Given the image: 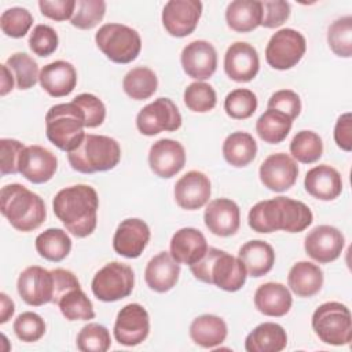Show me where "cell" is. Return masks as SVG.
<instances>
[{
	"mask_svg": "<svg viewBox=\"0 0 352 352\" xmlns=\"http://www.w3.org/2000/svg\"><path fill=\"white\" fill-rule=\"evenodd\" d=\"M286 345V330L274 322H264L256 326L245 340L248 352H280Z\"/></svg>",
	"mask_w": 352,
	"mask_h": 352,
	"instance_id": "obj_30",
	"label": "cell"
},
{
	"mask_svg": "<svg viewBox=\"0 0 352 352\" xmlns=\"http://www.w3.org/2000/svg\"><path fill=\"white\" fill-rule=\"evenodd\" d=\"M256 154L257 143L248 132H232L223 143V157L231 166L243 168L256 158Z\"/></svg>",
	"mask_w": 352,
	"mask_h": 352,
	"instance_id": "obj_34",
	"label": "cell"
},
{
	"mask_svg": "<svg viewBox=\"0 0 352 352\" xmlns=\"http://www.w3.org/2000/svg\"><path fill=\"white\" fill-rule=\"evenodd\" d=\"M14 333L23 342H36L45 333V322L36 312H22L14 320Z\"/></svg>",
	"mask_w": 352,
	"mask_h": 352,
	"instance_id": "obj_47",
	"label": "cell"
},
{
	"mask_svg": "<svg viewBox=\"0 0 352 352\" xmlns=\"http://www.w3.org/2000/svg\"><path fill=\"white\" fill-rule=\"evenodd\" d=\"M334 140L337 146L344 151L352 148V114L344 113L338 117L334 126Z\"/></svg>",
	"mask_w": 352,
	"mask_h": 352,
	"instance_id": "obj_55",
	"label": "cell"
},
{
	"mask_svg": "<svg viewBox=\"0 0 352 352\" xmlns=\"http://www.w3.org/2000/svg\"><path fill=\"white\" fill-rule=\"evenodd\" d=\"M106 14V3L103 0H77L74 14L70 23L81 30L95 28Z\"/></svg>",
	"mask_w": 352,
	"mask_h": 352,
	"instance_id": "obj_45",
	"label": "cell"
},
{
	"mask_svg": "<svg viewBox=\"0 0 352 352\" xmlns=\"http://www.w3.org/2000/svg\"><path fill=\"white\" fill-rule=\"evenodd\" d=\"M345 245L342 232L331 226H318L304 239L307 254L320 264L331 263L341 256Z\"/></svg>",
	"mask_w": 352,
	"mask_h": 352,
	"instance_id": "obj_16",
	"label": "cell"
},
{
	"mask_svg": "<svg viewBox=\"0 0 352 352\" xmlns=\"http://www.w3.org/2000/svg\"><path fill=\"white\" fill-rule=\"evenodd\" d=\"M307 50L305 37L290 28L274 33L265 48L267 63L276 70L294 67L304 56Z\"/></svg>",
	"mask_w": 352,
	"mask_h": 352,
	"instance_id": "obj_10",
	"label": "cell"
},
{
	"mask_svg": "<svg viewBox=\"0 0 352 352\" xmlns=\"http://www.w3.org/2000/svg\"><path fill=\"white\" fill-rule=\"evenodd\" d=\"M58 34L48 25H37L29 37V47L38 56H50L58 48Z\"/></svg>",
	"mask_w": 352,
	"mask_h": 352,
	"instance_id": "obj_48",
	"label": "cell"
},
{
	"mask_svg": "<svg viewBox=\"0 0 352 352\" xmlns=\"http://www.w3.org/2000/svg\"><path fill=\"white\" fill-rule=\"evenodd\" d=\"M150 333V316L138 302L126 304L120 309L114 323V337L118 344L135 346L142 344Z\"/></svg>",
	"mask_w": 352,
	"mask_h": 352,
	"instance_id": "obj_12",
	"label": "cell"
},
{
	"mask_svg": "<svg viewBox=\"0 0 352 352\" xmlns=\"http://www.w3.org/2000/svg\"><path fill=\"white\" fill-rule=\"evenodd\" d=\"M136 126L146 136H154L164 131L173 132L182 126V114L169 98H158L138 113Z\"/></svg>",
	"mask_w": 352,
	"mask_h": 352,
	"instance_id": "obj_11",
	"label": "cell"
},
{
	"mask_svg": "<svg viewBox=\"0 0 352 352\" xmlns=\"http://www.w3.org/2000/svg\"><path fill=\"white\" fill-rule=\"evenodd\" d=\"M312 329L324 344H349L352 340V318L349 308L337 301L319 305L312 315Z\"/></svg>",
	"mask_w": 352,
	"mask_h": 352,
	"instance_id": "obj_7",
	"label": "cell"
},
{
	"mask_svg": "<svg viewBox=\"0 0 352 352\" xmlns=\"http://www.w3.org/2000/svg\"><path fill=\"white\" fill-rule=\"evenodd\" d=\"M192 275L205 283H210L226 292H236L246 282V268L238 257L220 250L208 248L204 257L190 265Z\"/></svg>",
	"mask_w": 352,
	"mask_h": 352,
	"instance_id": "obj_4",
	"label": "cell"
},
{
	"mask_svg": "<svg viewBox=\"0 0 352 352\" xmlns=\"http://www.w3.org/2000/svg\"><path fill=\"white\" fill-rule=\"evenodd\" d=\"M261 1L234 0L227 6L226 21L230 29L238 33H248L261 25Z\"/></svg>",
	"mask_w": 352,
	"mask_h": 352,
	"instance_id": "obj_32",
	"label": "cell"
},
{
	"mask_svg": "<svg viewBox=\"0 0 352 352\" xmlns=\"http://www.w3.org/2000/svg\"><path fill=\"white\" fill-rule=\"evenodd\" d=\"M261 25L267 29L283 25L290 16V4L283 0H264L261 1Z\"/></svg>",
	"mask_w": 352,
	"mask_h": 352,
	"instance_id": "obj_52",
	"label": "cell"
},
{
	"mask_svg": "<svg viewBox=\"0 0 352 352\" xmlns=\"http://www.w3.org/2000/svg\"><path fill=\"white\" fill-rule=\"evenodd\" d=\"M268 109L278 110L293 121L301 111V99L292 89H279L268 99Z\"/></svg>",
	"mask_w": 352,
	"mask_h": 352,
	"instance_id": "obj_50",
	"label": "cell"
},
{
	"mask_svg": "<svg viewBox=\"0 0 352 352\" xmlns=\"http://www.w3.org/2000/svg\"><path fill=\"white\" fill-rule=\"evenodd\" d=\"M98 208V192L88 184L65 187L58 191L52 201L55 216L77 238H85L95 231Z\"/></svg>",
	"mask_w": 352,
	"mask_h": 352,
	"instance_id": "obj_1",
	"label": "cell"
},
{
	"mask_svg": "<svg viewBox=\"0 0 352 352\" xmlns=\"http://www.w3.org/2000/svg\"><path fill=\"white\" fill-rule=\"evenodd\" d=\"M70 166L80 173L106 172L120 162L121 147L110 136L85 133L77 148L67 153Z\"/></svg>",
	"mask_w": 352,
	"mask_h": 352,
	"instance_id": "obj_5",
	"label": "cell"
},
{
	"mask_svg": "<svg viewBox=\"0 0 352 352\" xmlns=\"http://www.w3.org/2000/svg\"><path fill=\"white\" fill-rule=\"evenodd\" d=\"M14 73L16 87L19 89H29L36 85L40 77L37 62L26 52L12 54L6 63Z\"/></svg>",
	"mask_w": 352,
	"mask_h": 352,
	"instance_id": "obj_40",
	"label": "cell"
},
{
	"mask_svg": "<svg viewBox=\"0 0 352 352\" xmlns=\"http://www.w3.org/2000/svg\"><path fill=\"white\" fill-rule=\"evenodd\" d=\"M314 221L311 209L301 201L276 197L257 202L248 216L249 227L261 234L278 230L286 232H301Z\"/></svg>",
	"mask_w": 352,
	"mask_h": 352,
	"instance_id": "obj_2",
	"label": "cell"
},
{
	"mask_svg": "<svg viewBox=\"0 0 352 352\" xmlns=\"http://www.w3.org/2000/svg\"><path fill=\"white\" fill-rule=\"evenodd\" d=\"M19 173L34 184L47 183L58 168V160L48 148L37 144L26 146L19 158Z\"/></svg>",
	"mask_w": 352,
	"mask_h": 352,
	"instance_id": "obj_20",
	"label": "cell"
},
{
	"mask_svg": "<svg viewBox=\"0 0 352 352\" xmlns=\"http://www.w3.org/2000/svg\"><path fill=\"white\" fill-rule=\"evenodd\" d=\"M150 241V228L140 219L122 220L113 236L116 253L126 258L139 257Z\"/></svg>",
	"mask_w": 352,
	"mask_h": 352,
	"instance_id": "obj_22",
	"label": "cell"
},
{
	"mask_svg": "<svg viewBox=\"0 0 352 352\" xmlns=\"http://www.w3.org/2000/svg\"><path fill=\"white\" fill-rule=\"evenodd\" d=\"M98 48L114 63H131L142 50L139 33L122 23H106L95 34Z\"/></svg>",
	"mask_w": 352,
	"mask_h": 352,
	"instance_id": "obj_8",
	"label": "cell"
},
{
	"mask_svg": "<svg viewBox=\"0 0 352 352\" xmlns=\"http://www.w3.org/2000/svg\"><path fill=\"white\" fill-rule=\"evenodd\" d=\"M157 87V74L146 66L131 69L122 80V88L125 94L135 100H144L151 98L155 94Z\"/></svg>",
	"mask_w": 352,
	"mask_h": 352,
	"instance_id": "obj_37",
	"label": "cell"
},
{
	"mask_svg": "<svg viewBox=\"0 0 352 352\" xmlns=\"http://www.w3.org/2000/svg\"><path fill=\"white\" fill-rule=\"evenodd\" d=\"M186 164V151L182 143L173 139L157 140L148 151L150 169L161 179L177 175Z\"/></svg>",
	"mask_w": 352,
	"mask_h": 352,
	"instance_id": "obj_19",
	"label": "cell"
},
{
	"mask_svg": "<svg viewBox=\"0 0 352 352\" xmlns=\"http://www.w3.org/2000/svg\"><path fill=\"white\" fill-rule=\"evenodd\" d=\"M260 69L256 48L245 41L232 43L224 55V72L236 82L252 81Z\"/></svg>",
	"mask_w": 352,
	"mask_h": 352,
	"instance_id": "obj_18",
	"label": "cell"
},
{
	"mask_svg": "<svg viewBox=\"0 0 352 352\" xmlns=\"http://www.w3.org/2000/svg\"><path fill=\"white\" fill-rule=\"evenodd\" d=\"M228 329L226 322L212 314L197 316L190 324L191 340L202 348H216L223 344L227 337Z\"/></svg>",
	"mask_w": 352,
	"mask_h": 352,
	"instance_id": "obj_33",
	"label": "cell"
},
{
	"mask_svg": "<svg viewBox=\"0 0 352 352\" xmlns=\"http://www.w3.org/2000/svg\"><path fill=\"white\" fill-rule=\"evenodd\" d=\"M293 304L290 290L279 282H267L257 287L254 293V305L258 312L267 316H283Z\"/></svg>",
	"mask_w": 352,
	"mask_h": 352,
	"instance_id": "obj_28",
	"label": "cell"
},
{
	"mask_svg": "<svg viewBox=\"0 0 352 352\" xmlns=\"http://www.w3.org/2000/svg\"><path fill=\"white\" fill-rule=\"evenodd\" d=\"M41 88L54 98L67 96L77 84V72L66 60H54L40 70L38 77Z\"/></svg>",
	"mask_w": 352,
	"mask_h": 352,
	"instance_id": "obj_24",
	"label": "cell"
},
{
	"mask_svg": "<svg viewBox=\"0 0 352 352\" xmlns=\"http://www.w3.org/2000/svg\"><path fill=\"white\" fill-rule=\"evenodd\" d=\"M210 180L199 170H190L175 184L176 204L186 210H197L205 206L210 198Z\"/></svg>",
	"mask_w": 352,
	"mask_h": 352,
	"instance_id": "obj_21",
	"label": "cell"
},
{
	"mask_svg": "<svg viewBox=\"0 0 352 352\" xmlns=\"http://www.w3.org/2000/svg\"><path fill=\"white\" fill-rule=\"evenodd\" d=\"M184 73L198 81L213 76L217 67V52L206 40H195L188 43L180 55Z\"/></svg>",
	"mask_w": 352,
	"mask_h": 352,
	"instance_id": "obj_17",
	"label": "cell"
},
{
	"mask_svg": "<svg viewBox=\"0 0 352 352\" xmlns=\"http://www.w3.org/2000/svg\"><path fill=\"white\" fill-rule=\"evenodd\" d=\"M37 253L48 261H62L72 250V239L62 228H48L36 238Z\"/></svg>",
	"mask_w": 352,
	"mask_h": 352,
	"instance_id": "obj_36",
	"label": "cell"
},
{
	"mask_svg": "<svg viewBox=\"0 0 352 352\" xmlns=\"http://www.w3.org/2000/svg\"><path fill=\"white\" fill-rule=\"evenodd\" d=\"M183 99L187 109L194 113H208L213 110L217 103L216 91L210 84L204 81H195L187 85Z\"/></svg>",
	"mask_w": 352,
	"mask_h": 352,
	"instance_id": "obj_43",
	"label": "cell"
},
{
	"mask_svg": "<svg viewBox=\"0 0 352 352\" xmlns=\"http://www.w3.org/2000/svg\"><path fill=\"white\" fill-rule=\"evenodd\" d=\"M287 285L298 297H312L323 286V271L311 261H298L289 271Z\"/></svg>",
	"mask_w": 352,
	"mask_h": 352,
	"instance_id": "obj_31",
	"label": "cell"
},
{
	"mask_svg": "<svg viewBox=\"0 0 352 352\" xmlns=\"http://www.w3.org/2000/svg\"><path fill=\"white\" fill-rule=\"evenodd\" d=\"M238 258L245 265L248 275L260 278L272 270L275 263V252L265 241L253 239L241 246Z\"/></svg>",
	"mask_w": 352,
	"mask_h": 352,
	"instance_id": "obj_29",
	"label": "cell"
},
{
	"mask_svg": "<svg viewBox=\"0 0 352 352\" xmlns=\"http://www.w3.org/2000/svg\"><path fill=\"white\" fill-rule=\"evenodd\" d=\"M16 289L21 298L29 305L40 307L52 302L54 275L40 265H30L21 272Z\"/></svg>",
	"mask_w": 352,
	"mask_h": 352,
	"instance_id": "obj_14",
	"label": "cell"
},
{
	"mask_svg": "<svg viewBox=\"0 0 352 352\" xmlns=\"http://www.w3.org/2000/svg\"><path fill=\"white\" fill-rule=\"evenodd\" d=\"M0 210L18 231L37 230L47 217L44 201L22 184H7L0 191Z\"/></svg>",
	"mask_w": 352,
	"mask_h": 352,
	"instance_id": "obj_3",
	"label": "cell"
},
{
	"mask_svg": "<svg viewBox=\"0 0 352 352\" xmlns=\"http://www.w3.org/2000/svg\"><path fill=\"white\" fill-rule=\"evenodd\" d=\"M180 264L168 252H160L146 265L144 280L147 286L157 292L165 293L173 289L179 280Z\"/></svg>",
	"mask_w": 352,
	"mask_h": 352,
	"instance_id": "obj_26",
	"label": "cell"
},
{
	"mask_svg": "<svg viewBox=\"0 0 352 352\" xmlns=\"http://www.w3.org/2000/svg\"><path fill=\"white\" fill-rule=\"evenodd\" d=\"M304 187L307 192L316 199L333 201L342 191V179L336 168L323 164L307 172Z\"/></svg>",
	"mask_w": 352,
	"mask_h": 352,
	"instance_id": "obj_27",
	"label": "cell"
},
{
	"mask_svg": "<svg viewBox=\"0 0 352 352\" xmlns=\"http://www.w3.org/2000/svg\"><path fill=\"white\" fill-rule=\"evenodd\" d=\"M84 111L74 103H59L45 114V133L48 140L62 151H73L82 142L85 132Z\"/></svg>",
	"mask_w": 352,
	"mask_h": 352,
	"instance_id": "obj_6",
	"label": "cell"
},
{
	"mask_svg": "<svg viewBox=\"0 0 352 352\" xmlns=\"http://www.w3.org/2000/svg\"><path fill=\"white\" fill-rule=\"evenodd\" d=\"M224 110L234 120H246L257 110V96L250 89L236 88L226 96Z\"/></svg>",
	"mask_w": 352,
	"mask_h": 352,
	"instance_id": "obj_42",
	"label": "cell"
},
{
	"mask_svg": "<svg viewBox=\"0 0 352 352\" xmlns=\"http://www.w3.org/2000/svg\"><path fill=\"white\" fill-rule=\"evenodd\" d=\"M135 285V275L128 264L120 261L107 263L100 268L91 283L94 296L104 302L118 301L128 297Z\"/></svg>",
	"mask_w": 352,
	"mask_h": 352,
	"instance_id": "obj_9",
	"label": "cell"
},
{
	"mask_svg": "<svg viewBox=\"0 0 352 352\" xmlns=\"http://www.w3.org/2000/svg\"><path fill=\"white\" fill-rule=\"evenodd\" d=\"M292 124L293 121L286 114L268 109L258 117L256 122V132L263 142L278 144L286 139L292 129Z\"/></svg>",
	"mask_w": 352,
	"mask_h": 352,
	"instance_id": "obj_35",
	"label": "cell"
},
{
	"mask_svg": "<svg viewBox=\"0 0 352 352\" xmlns=\"http://www.w3.org/2000/svg\"><path fill=\"white\" fill-rule=\"evenodd\" d=\"M204 220L212 234L217 236H231L241 226V212L234 201L217 198L208 204Z\"/></svg>",
	"mask_w": 352,
	"mask_h": 352,
	"instance_id": "obj_23",
	"label": "cell"
},
{
	"mask_svg": "<svg viewBox=\"0 0 352 352\" xmlns=\"http://www.w3.org/2000/svg\"><path fill=\"white\" fill-rule=\"evenodd\" d=\"M202 3L199 0H169L162 10V25L173 37L191 34L201 18Z\"/></svg>",
	"mask_w": 352,
	"mask_h": 352,
	"instance_id": "obj_13",
	"label": "cell"
},
{
	"mask_svg": "<svg viewBox=\"0 0 352 352\" xmlns=\"http://www.w3.org/2000/svg\"><path fill=\"white\" fill-rule=\"evenodd\" d=\"M258 176L264 187L275 192H283L294 186L298 166L286 153H275L261 162Z\"/></svg>",
	"mask_w": 352,
	"mask_h": 352,
	"instance_id": "obj_15",
	"label": "cell"
},
{
	"mask_svg": "<svg viewBox=\"0 0 352 352\" xmlns=\"http://www.w3.org/2000/svg\"><path fill=\"white\" fill-rule=\"evenodd\" d=\"M76 0H40L38 7L44 16L62 22L66 19H72L76 10Z\"/></svg>",
	"mask_w": 352,
	"mask_h": 352,
	"instance_id": "obj_53",
	"label": "cell"
},
{
	"mask_svg": "<svg viewBox=\"0 0 352 352\" xmlns=\"http://www.w3.org/2000/svg\"><path fill=\"white\" fill-rule=\"evenodd\" d=\"M72 102L84 111L85 128H96L103 124L106 118V107L98 96L92 94H80Z\"/></svg>",
	"mask_w": 352,
	"mask_h": 352,
	"instance_id": "obj_49",
	"label": "cell"
},
{
	"mask_svg": "<svg viewBox=\"0 0 352 352\" xmlns=\"http://www.w3.org/2000/svg\"><path fill=\"white\" fill-rule=\"evenodd\" d=\"M76 344L81 352H106L111 345V338L103 324L88 323L77 334Z\"/></svg>",
	"mask_w": 352,
	"mask_h": 352,
	"instance_id": "obj_44",
	"label": "cell"
},
{
	"mask_svg": "<svg viewBox=\"0 0 352 352\" xmlns=\"http://www.w3.org/2000/svg\"><path fill=\"white\" fill-rule=\"evenodd\" d=\"M14 74L10 70V67L7 65H1V88H0V95L4 96L7 95L12 87H14Z\"/></svg>",
	"mask_w": 352,
	"mask_h": 352,
	"instance_id": "obj_57",
	"label": "cell"
},
{
	"mask_svg": "<svg viewBox=\"0 0 352 352\" xmlns=\"http://www.w3.org/2000/svg\"><path fill=\"white\" fill-rule=\"evenodd\" d=\"M26 146L15 139H1L0 140V169L1 175H15L19 172V158Z\"/></svg>",
	"mask_w": 352,
	"mask_h": 352,
	"instance_id": "obj_51",
	"label": "cell"
},
{
	"mask_svg": "<svg viewBox=\"0 0 352 352\" xmlns=\"http://www.w3.org/2000/svg\"><path fill=\"white\" fill-rule=\"evenodd\" d=\"M327 43L330 50L341 58L352 55V16L345 15L336 19L327 30Z\"/></svg>",
	"mask_w": 352,
	"mask_h": 352,
	"instance_id": "obj_41",
	"label": "cell"
},
{
	"mask_svg": "<svg viewBox=\"0 0 352 352\" xmlns=\"http://www.w3.org/2000/svg\"><path fill=\"white\" fill-rule=\"evenodd\" d=\"M33 25V15L23 7H11L3 11L0 28L3 33L12 38L23 37Z\"/></svg>",
	"mask_w": 352,
	"mask_h": 352,
	"instance_id": "obj_46",
	"label": "cell"
},
{
	"mask_svg": "<svg viewBox=\"0 0 352 352\" xmlns=\"http://www.w3.org/2000/svg\"><path fill=\"white\" fill-rule=\"evenodd\" d=\"M290 154L302 164H314L323 154V143L318 133L312 131H300L290 142Z\"/></svg>",
	"mask_w": 352,
	"mask_h": 352,
	"instance_id": "obj_39",
	"label": "cell"
},
{
	"mask_svg": "<svg viewBox=\"0 0 352 352\" xmlns=\"http://www.w3.org/2000/svg\"><path fill=\"white\" fill-rule=\"evenodd\" d=\"M51 272L54 275V298H52L54 304H56L58 300L66 292L74 287H80V282L72 271L65 268H55V270H51Z\"/></svg>",
	"mask_w": 352,
	"mask_h": 352,
	"instance_id": "obj_54",
	"label": "cell"
},
{
	"mask_svg": "<svg viewBox=\"0 0 352 352\" xmlns=\"http://www.w3.org/2000/svg\"><path fill=\"white\" fill-rule=\"evenodd\" d=\"M169 248V253L179 264L192 265L204 257L209 246L205 235L199 230L184 227L173 234Z\"/></svg>",
	"mask_w": 352,
	"mask_h": 352,
	"instance_id": "obj_25",
	"label": "cell"
},
{
	"mask_svg": "<svg viewBox=\"0 0 352 352\" xmlns=\"http://www.w3.org/2000/svg\"><path fill=\"white\" fill-rule=\"evenodd\" d=\"M0 323H6L14 315V301L6 293H0Z\"/></svg>",
	"mask_w": 352,
	"mask_h": 352,
	"instance_id": "obj_56",
	"label": "cell"
},
{
	"mask_svg": "<svg viewBox=\"0 0 352 352\" xmlns=\"http://www.w3.org/2000/svg\"><path fill=\"white\" fill-rule=\"evenodd\" d=\"M56 305L67 320H89L95 318L94 305L81 287L66 292L58 300Z\"/></svg>",
	"mask_w": 352,
	"mask_h": 352,
	"instance_id": "obj_38",
	"label": "cell"
}]
</instances>
